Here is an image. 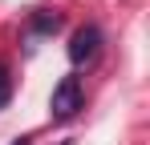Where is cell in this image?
I'll return each mask as SVG.
<instances>
[{"label":"cell","mask_w":150,"mask_h":145,"mask_svg":"<svg viewBox=\"0 0 150 145\" xmlns=\"http://www.w3.org/2000/svg\"><path fill=\"white\" fill-rule=\"evenodd\" d=\"M49 109H53V117H57V121L73 117L77 109H81V81H77V77H65V81H61V85L53 89Z\"/></svg>","instance_id":"1"},{"label":"cell","mask_w":150,"mask_h":145,"mask_svg":"<svg viewBox=\"0 0 150 145\" xmlns=\"http://www.w3.org/2000/svg\"><path fill=\"white\" fill-rule=\"evenodd\" d=\"M98 45H101V32L93 28V24H85V28H77V32H73L69 56H73L77 65H81V61H93V56H98Z\"/></svg>","instance_id":"2"},{"label":"cell","mask_w":150,"mask_h":145,"mask_svg":"<svg viewBox=\"0 0 150 145\" xmlns=\"http://www.w3.org/2000/svg\"><path fill=\"white\" fill-rule=\"evenodd\" d=\"M33 24H37L41 32H53V28H57V16H37V20H33Z\"/></svg>","instance_id":"3"},{"label":"cell","mask_w":150,"mask_h":145,"mask_svg":"<svg viewBox=\"0 0 150 145\" xmlns=\"http://www.w3.org/2000/svg\"><path fill=\"white\" fill-rule=\"evenodd\" d=\"M8 93H12V85H8V72L0 69V105H4V101H8Z\"/></svg>","instance_id":"4"},{"label":"cell","mask_w":150,"mask_h":145,"mask_svg":"<svg viewBox=\"0 0 150 145\" xmlns=\"http://www.w3.org/2000/svg\"><path fill=\"white\" fill-rule=\"evenodd\" d=\"M12 145H28V141H25V137H21V141H12Z\"/></svg>","instance_id":"5"}]
</instances>
